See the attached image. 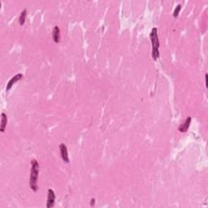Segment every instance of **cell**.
<instances>
[{"label": "cell", "mask_w": 208, "mask_h": 208, "mask_svg": "<svg viewBox=\"0 0 208 208\" xmlns=\"http://www.w3.org/2000/svg\"><path fill=\"white\" fill-rule=\"evenodd\" d=\"M26 15H27V9H24L21 12V14L19 17V23L20 25H23L25 24V20H26Z\"/></svg>", "instance_id": "9"}, {"label": "cell", "mask_w": 208, "mask_h": 208, "mask_svg": "<svg viewBox=\"0 0 208 208\" xmlns=\"http://www.w3.org/2000/svg\"><path fill=\"white\" fill-rule=\"evenodd\" d=\"M53 39L56 43H59L60 41V30L58 26H55L53 29Z\"/></svg>", "instance_id": "8"}, {"label": "cell", "mask_w": 208, "mask_h": 208, "mask_svg": "<svg viewBox=\"0 0 208 208\" xmlns=\"http://www.w3.org/2000/svg\"><path fill=\"white\" fill-rule=\"evenodd\" d=\"M191 119H191V117H188V118L185 119V121L179 127V131L181 132V133H185V132L189 129V128H190V124H191Z\"/></svg>", "instance_id": "6"}, {"label": "cell", "mask_w": 208, "mask_h": 208, "mask_svg": "<svg viewBox=\"0 0 208 208\" xmlns=\"http://www.w3.org/2000/svg\"><path fill=\"white\" fill-rule=\"evenodd\" d=\"M207 77V74H206V78ZM206 85H207V79H206Z\"/></svg>", "instance_id": "12"}, {"label": "cell", "mask_w": 208, "mask_h": 208, "mask_svg": "<svg viewBox=\"0 0 208 208\" xmlns=\"http://www.w3.org/2000/svg\"><path fill=\"white\" fill-rule=\"evenodd\" d=\"M59 150H60V155H61V157L62 159H63V160H64V162L66 163H69V158H68V153H67V146H66L64 143L60 144V146H59Z\"/></svg>", "instance_id": "4"}, {"label": "cell", "mask_w": 208, "mask_h": 208, "mask_svg": "<svg viewBox=\"0 0 208 208\" xmlns=\"http://www.w3.org/2000/svg\"><path fill=\"white\" fill-rule=\"evenodd\" d=\"M94 203H95V199L94 198H92V200L90 201V206H92V207H94Z\"/></svg>", "instance_id": "11"}, {"label": "cell", "mask_w": 208, "mask_h": 208, "mask_svg": "<svg viewBox=\"0 0 208 208\" xmlns=\"http://www.w3.org/2000/svg\"><path fill=\"white\" fill-rule=\"evenodd\" d=\"M158 29L156 28H153L150 32V40L152 42V58L154 60H156L159 57V42L158 37Z\"/></svg>", "instance_id": "2"}, {"label": "cell", "mask_w": 208, "mask_h": 208, "mask_svg": "<svg viewBox=\"0 0 208 208\" xmlns=\"http://www.w3.org/2000/svg\"><path fill=\"white\" fill-rule=\"evenodd\" d=\"M22 77H23V75H22L21 73L16 74L15 76H14L13 77H12V78H11V80H10L9 81H8V83H7V88H6L7 91H9L10 89H11V88L12 87L13 85H14L15 82H17L18 81L21 80Z\"/></svg>", "instance_id": "5"}, {"label": "cell", "mask_w": 208, "mask_h": 208, "mask_svg": "<svg viewBox=\"0 0 208 208\" xmlns=\"http://www.w3.org/2000/svg\"><path fill=\"white\" fill-rule=\"evenodd\" d=\"M7 124V117L6 114L3 112L1 114V125H0V130L2 133H3L5 130Z\"/></svg>", "instance_id": "7"}, {"label": "cell", "mask_w": 208, "mask_h": 208, "mask_svg": "<svg viewBox=\"0 0 208 208\" xmlns=\"http://www.w3.org/2000/svg\"><path fill=\"white\" fill-rule=\"evenodd\" d=\"M38 171H39V165L36 159H33L31 161V171L30 178H29V186L34 192H37V179H38Z\"/></svg>", "instance_id": "1"}, {"label": "cell", "mask_w": 208, "mask_h": 208, "mask_svg": "<svg viewBox=\"0 0 208 208\" xmlns=\"http://www.w3.org/2000/svg\"><path fill=\"white\" fill-rule=\"evenodd\" d=\"M55 194L54 190L51 189L48 190V193H47V202H46V207L51 208L55 206Z\"/></svg>", "instance_id": "3"}, {"label": "cell", "mask_w": 208, "mask_h": 208, "mask_svg": "<svg viewBox=\"0 0 208 208\" xmlns=\"http://www.w3.org/2000/svg\"><path fill=\"white\" fill-rule=\"evenodd\" d=\"M181 9V4H178L177 6L176 7V9L174 10V12H173V16L174 17H177L178 15H179V12Z\"/></svg>", "instance_id": "10"}]
</instances>
